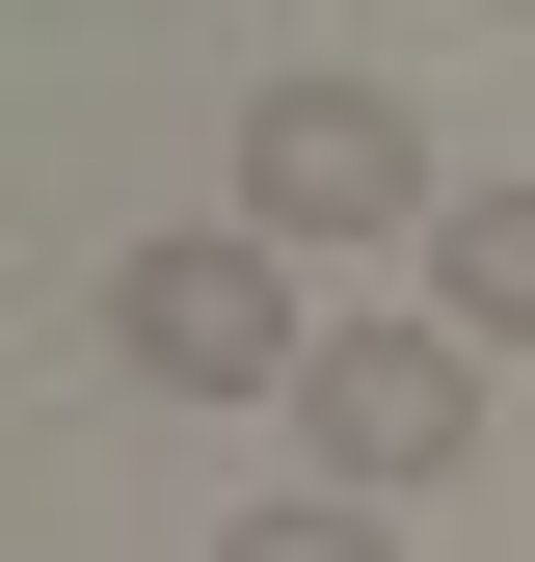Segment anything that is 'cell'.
Returning <instances> with one entry per match:
<instances>
[{
  "label": "cell",
  "mask_w": 535,
  "mask_h": 562,
  "mask_svg": "<svg viewBox=\"0 0 535 562\" xmlns=\"http://www.w3.org/2000/svg\"><path fill=\"white\" fill-rule=\"evenodd\" d=\"M429 215H455V161H429L401 81H349V54H268V81H241V241H295V268L401 241V268H429Z\"/></svg>",
  "instance_id": "cell-1"
},
{
  "label": "cell",
  "mask_w": 535,
  "mask_h": 562,
  "mask_svg": "<svg viewBox=\"0 0 535 562\" xmlns=\"http://www.w3.org/2000/svg\"><path fill=\"white\" fill-rule=\"evenodd\" d=\"M321 322H349V295H295V241H241V215L107 241V375H134V402H295Z\"/></svg>",
  "instance_id": "cell-2"
},
{
  "label": "cell",
  "mask_w": 535,
  "mask_h": 562,
  "mask_svg": "<svg viewBox=\"0 0 535 562\" xmlns=\"http://www.w3.org/2000/svg\"><path fill=\"white\" fill-rule=\"evenodd\" d=\"M295 429H321L349 509H429V482L482 456V348H455L429 295H349V322H321V375H295Z\"/></svg>",
  "instance_id": "cell-3"
},
{
  "label": "cell",
  "mask_w": 535,
  "mask_h": 562,
  "mask_svg": "<svg viewBox=\"0 0 535 562\" xmlns=\"http://www.w3.org/2000/svg\"><path fill=\"white\" fill-rule=\"evenodd\" d=\"M429 322L482 348V375L535 348V188H455V215H429Z\"/></svg>",
  "instance_id": "cell-4"
},
{
  "label": "cell",
  "mask_w": 535,
  "mask_h": 562,
  "mask_svg": "<svg viewBox=\"0 0 535 562\" xmlns=\"http://www.w3.org/2000/svg\"><path fill=\"white\" fill-rule=\"evenodd\" d=\"M215 562H401V509H349V482H295V509H215Z\"/></svg>",
  "instance_id": "cell-5"
}]
</instances>
